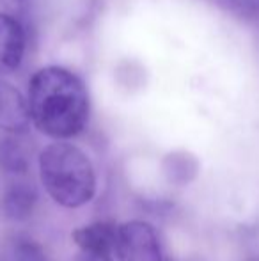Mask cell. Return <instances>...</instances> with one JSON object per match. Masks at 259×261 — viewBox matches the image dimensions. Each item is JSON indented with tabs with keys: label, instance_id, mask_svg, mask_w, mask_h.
Segmentation results:
<instances>
[{
	"label": "cell",
	"instance_id": "9",
	"mask_svg": "<svg viewBox=\"0 0 259 261\" xmlns=\"http://www.w3.org/2000/svg\"><path fill=\"white\" fill-rule=\"evenodd\" d=\"M167 178L174 183H188L197 174V162L188 153H170L163 162Z\"/></svg>",
	"mask_w": 259,
	"mask_h": 261
},
{
	"label": "cell",
	"instance_id": "1",
	"mask_svg": "<svg viewBox=\"0 0 259 261\" xmlns=\"http://www.w3.org/2000/svg\"><path fill=\"white\" fill-rule=\"evenodd\" d=\"M27 103L34 126L57 141L78 135L89 119L85 84L76 73L61 66H46L34 73Z\"/></svg>",
	"mask_w": 259,
	"mask_h": 261
},
{
	"label": "cell",
	"instance_id": "12",
	"mask_svg": "<svg viewBox=\"0 0 259 261\" xmlns=\"http://www.w3.org/2000/svg\"><path fill=\"white\" fill-rule=\"evenodd\" d=\"M76 261H114L112 254H93V252H80Z\"/></svg>",
	"mask_w": 259,
	"mask_h": 261
},
{
	"label": "cell",
	"instance_id": "4",
	"mask_svg": "<svg viewBox=\"0 0 259 261\" xmlns=\"http://www.w3.org/2000/svg\"><path fill=\"white\" fill-rule=\"evenodd\" d=\"M31 124L27 98L7 80L0 79V128L9 134H23Z\"/></svg>",
	"mask_w": 259,
	"mask_h": 261
},
{
	"label": "cell",
	"instance_id": "3",
	"mask_svg": "<svg viewBox=\"0 0 259 261\" xmlns=\"http://www.w3.org/2000/svg\"><path fill=\"white\" fill-rule=\"evenodd\" d=\"M116 254L119 261H170L158 231L144 220H130L118 227Z\"/></svg>",
	"mask_w": 259,
	"mask_h": 261
},
{
	"label": "cell",
	"instance_id": "11",
	"mask_svg": "<svg viewBox=\"0 0 259 261\" xmlns=\"http://www.w3.org/2000/svg\"><path fill=\"white\" fill-rule=\"evenodd\" d=\"M238 9H242L243 13L250 14H259V0H231Z\"/></svg>",
	"mask_w": 259,
	"mask_h": 261
},
{
	"label": "cell",
	"instance_id": "6",
	"mask_svg": "<svg viewBox=\"0 0 259 261\" xmlns=\"http://www.w3.org/2000/svg\"><path fill=\"white\" fill-rule=\"evenodd\" d=\"M71 237L80 252L114 254L118 227L110 222H93L89 226L76 227Z\"/></svg>",
	"mask_w": 259,
	"mask_h": 261
},
{
	"label": "cell",
	"instance_id": "7",
	"mask_svg": "<svg viewBox=\"0 0 259 261\" xmlns=\"http://www.w3.org/2000/svg\"><path fill=\"white\" fill-rule=\"evenodd\" d=\"M36 204H38V190L34 189L32 183L18 179V181L11 183L4 194V213L11 220L28 219L31 213L34 212Z\"/></svg>",
	"mask_w": 259,
	"mask_h": 261
},
{
	"label": "cell",
	"instance_id": "13",
	"mask_svg": "<svg viewBox=\"0 0 259 261\" xmlns=\"http://www.w3.org/2000/svg\"><path fill=\"white\" fill-rule=\"evenodd\" d=\"M249 261H259V256H254V258H250Z\"/></svg>",
	"mask_w": 259,
	"mask_h": 261
},
{
	"label": "cell",
	"instance_id": "2",
	"mask_svg": "<svg viewBox=\"0 0 259 261\" xmlns=\"http://www.w3.org/2000/svg\"><path fill=\"white\" fill-rule=\"evenodd\" d=\"M39 176L48 196L64 208H80L96 196L93 162L69 142L57 141L43 149Z\"/></svg>",
	"mask_w": 259,
	"mask_h": 261
},
{
	"label": "cell",
	"instance_id": "8",
	"mask_svg": "<svg viewBox=\"0 0 259 261\" xmlns=\"http://www.w3.org/2000/svg\"><path fill=\"white\" fill-rule=\"evenodd\" d=\"M0 167L13 176H21L28 171V151L18 137H6L0 141Z\"/></svg>",
	"mask_w": 259,
	"mask_h": 261
},
{
	"label": "cell",
	"instance_id": "10",
	"mask_svg": "<svg viewBox=\"0 0 259 261\" xmlns=\"http://www.w3.org/2000/svg\"><path fill=\"white\" fill-rule=\"evenodd\" d=\"M14 259L16 261H48L43 247L32 238H18L14 242Z\"/></svg>",
	"mask_w": 259,
	"mask_h": 261
},
{
	"label": "cell",
	"instance_id": "5",
	"mask_svg": "<svg viewBox=\"0 0 259 261\" xmlns=\"http://www.w3.org/2000/svg\"><path fill=\"white\" fill-rule=\"evenodd\" d=\"M25 54V32L9 14L0 13V76L20 68Z\"/></svg>",
	"mask_w": 259,
	"mask_h": 261
}]
</instances>
